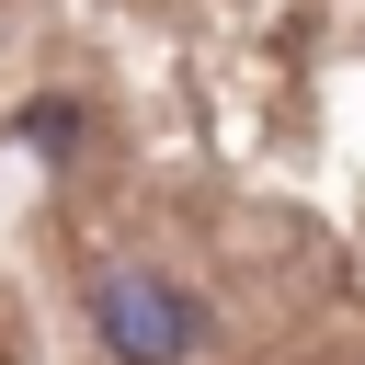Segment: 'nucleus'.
Instances as JSON below:
<instances>
[{
  "label": "nucleus",
  "mask_w": 365,
  "mask_h": 365,
  "mask_svg": "<svg viewBox=\"0 0 365 365\" xmlns=\"http://www.w3.org/2000/svg\"><path fill=\"white\" fill-rule=\"evenodd\" d=\"M91 331H103L114 365H182V354L205 342V308H194L171 274H103V285H91Z\"/></svg>",
  "instance_id": "obj_1"
}]
</instances>
